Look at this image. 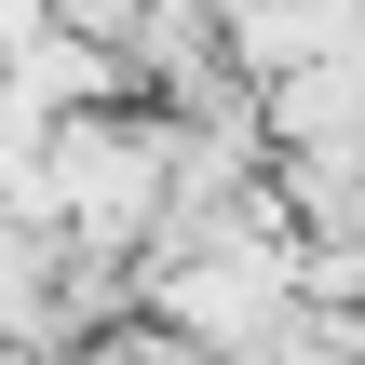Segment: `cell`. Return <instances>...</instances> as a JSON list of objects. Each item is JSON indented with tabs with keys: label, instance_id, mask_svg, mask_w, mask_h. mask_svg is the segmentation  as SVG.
<instances>
[{
	"label": "cell",
	"instance_id": "6da1fadb",
	"mask_svg": "<svg viewBox=\"0 0 365 365\" xmlns=\"http://www.w3.org/2000/svg\"><path fill=\"white\" fill-rule=\"evenodd\" d=\"M0 365H14V339H0Z\"/></svg>",
	"mask_w": 365,
	"mask_h": 365
}]
</instances>
